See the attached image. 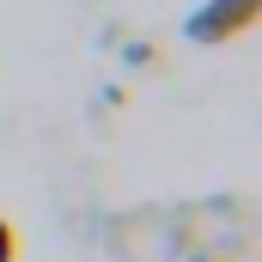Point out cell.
<instances>
[{
  "mask_svg": "<svg viewBox=\"0 0 262 262\" xmlns=\"http://www.w3.org/2000/svg\"><path fill=\"white\" fill-rule=\"evenodd\" d=\"M122 55H128L134 67H152V49H146V43H128V49H122Z\"/></svg>",
  "mask_w": 262,
  "mask_h": 262,
  "instance_id": "obj_3",
  "label": "cell"
},
{
  "mask_svg": "<svg viewBox=\"0 0 262 262\" xmlns=\"http://www.w3.org/2000/svg\"><path fill=\"white\" fill-rule=\"evenodd\" d=\"M262 0H201L195 12L183 18V37L201 43V49H213V43H232V37H244L250 25H256Z\"/></svg>",
  "mask_w": 262,
  "mask_h": 262,
  "instance_id": "obj_1",
  "label": "cell"
},
{
  "mask_svg": "<svg viewBox=\"0 0 262 262\" xmlns=\"http://www.w3.org/2000/svg\"><path fill=\"white\" fill-rule=\"evenodd\" d=\"M18 256V232H12V220L0 213V262H12Z\"/></svg>",
  "mask_w": 262,
  "mask_h": 262,
  "instance_id": "obj_2",
  "label": "cell"
},
{
  "mask_svg": "<svg viewBox=\"0 0 262 262\" xmlns=\"http://www.w3.org/2000/svg\"><path fill=\"white\" fill-rule=\"evenodd\" d=\"M195 262H213V256H195Z\"/></svg>",
  "mask_w": 262,
  "mask_h": 262,
  "instance_id": "obj_4",
  "label": "cell"
}]
</instances>
